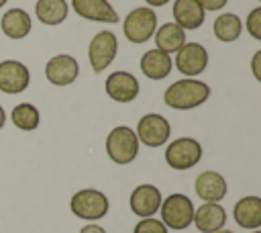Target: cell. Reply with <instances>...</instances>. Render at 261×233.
I'll use <instances>...</instances> for the list:
<instances>
[{"label": "cell", "instance_id": "obj_1", "mask_svg": "<svg viewBox=\"0 0 261 233\" xmlns=\"http://www.w3.org/2000/svg\"><path fill=\"white\" fill-rule=\"evenodd\" d=\"M210 92H212L210 86L202 80H194V78L175 80L163 92V104L173 110H192L202 106L210 98Z\"/></svg>", "mask_w": 261, "mask_h": 233}, {"label": "cell", "instance_id": "obj_2", "mask_svg": "<svg viewBox=\"0 0 261 233\" xmlns=\"http://www.w3.org/2000/svg\"><path fill=\"white\" fill-rule=\"evenodd\" d=\"M139 139L135 135V129L126 127V125H118L114 129H110V133L106 135V155L110 157V161L118 164V166H126L130 161L137 159L139 155Z\"/></svg>", "mask_w": 261, "mask_h": 233}, {"label": "cell", "instance_id": "obj_3", "mask_svg": "<svg viewBox=\"0 0 261 233\" xmlns=\"http://www.w3.org/2000/svg\"><path fill=\"white\" fill-rule=\"evenodd\" d=\"M110 208L108 196L98 188H82L69 200V211L82 221H100Z\"/></svg>", "mask_w": 261, "mask_h": 233}, {"label": "cell", "instance_id": "obj_4", "mask_svg": "<svg viewBox=\"0 0 261 233\" xmlns=\"http://www.w3.org/2000/svg\"><path fill=\"white\" fill-rule=\"evenodd\" d=\"M157 27H159L157 25V14L149 6L133 8L122 20V33H124L126 41L135 43V45H143L149 39H153V33H155Z\"/></svg>", "mask_w": 261, "mask_h": 233}, {"label": "cell", "instance_id": "obj_5", "mask_svg": "<svg viewBox=\"0 0 261 233\" xmlns=\"http://www.w3.org/2000/svg\"><path fill=\"white\" fill-rule=\"evenodd\" d=\"M159 213H161L159 221L167 229H175V231L188 229L194 219V202L190 196H186L181 192H173L161 200Z\"/></svg>", "mask_w": 261, "mask_h": 233}, {"label": "cell", "instance_id": "obj_6", "mask_svg": "<svg viewBox=\"0 0 261 233\" xmlns=\"http://www.w3.org/2000/svg\"><path fill=\"white\" fill-rule=\"evenodd\" d=\"M202 159V145L194 137H177L165 147V164L171 170H192Z\"/></svg>", "mask_w": 261, "mask_h": 233}, {"label": "cell", "instance_id": "obj_7", "mask_svg": "<svg viewBox=\"0 0 261 233\" xmlns=\"http://www.w3.org/2000/svg\"><path fill=\"white\" fill-rule=\"evenodd\" d=\"M135 135L139 139V143L147 145V147H161L169 141L171 135V125L169 121L159 114V112H147L139 119Z\"/></svg>", "mask_w": 261, "mask_h": 233}, {"label": "cell", "instance_id": "obj_8", "mask_svg": "<svg viewBox=\"0 0 261 233\" xmlns=\"http://www.w3.org/2000/svg\"><path fill=\"white\" fill-rule=\"evenodd\" d=\"M118 53V39L112 31H98L88 45V61L96 74H102Z\"/></svg>", "mask_w": 261, "mask_h": 233}, {"label": "cell", "instance_id": "obj_9", "mask_svg": "<svg viewBox=\"0 0 261 233\" xmlns=\"http://www.w3.org/2000/svg\"><path fill=\"white\" fill-rule=\"evenodd\" d=\"M173 65L177 72L186 78H196L208 67V51L202 43L196 41H186L177 51H175V61Z\"/></svg>", "mask_w": 261, "mask_h": 233}, {"label": "cell", "instance_id": "obj_10", "mask_svg": "<svg viewBox=\"0 0 261 233\" xmlns=\"http://www.w3.org/2000/svg\"><path fill=\"white\" fill-rule=\"evenodd\" d=\"M80 76V63L69 53H57L45 63V78L53 86H69Z\"/></svg>", "mask_w": 261, "mask_h": 233}, {"label": "cell", "instance_id": "obj_11", "mask_svg": "<svg viewBox=\"0 0 261 233\" xmlns=\"http://www.w3.org/2000/svg\"><path fill=\"white\" fill-rule=\"evenodd\" d=\"M104 90H106V96L114 102H120V104H126V102H133L139 92H141V84L139 80L126 72V69H116L112 72L106 82H104Z\"/></svg>", "mask_w": 261, "mask_h": 233}, {"label": "cell", "instance_id": "obj_12", "mask_svg": "<svg viewBox=\"0 0 261 233\" xmlns=\"http://www.w3.org/2000/svg\"><path fill=\"white\" fill-rule=\"evenodd\" d=\"M31 84L29 67L18 59L0 61V92L4 94H20Z\"/></svg>", "mask_w": 261, "mask_h": 233}, {"label": "cell", "instance_id": "obj_13", "mask_svg": "<svg viewBox=\"0 0 261 233\" xmlns=\"http://www.w3.org/2000/svg\"><path fill=\"white\" fill-rule=\"evenodd\" d=\"M194 190H196V196L202 198L204 202H220L228 192V184L220 172L204 170L196 176Z\"/></svg>", "mask_w": 261, "mask_h": 233}, {"label": "cell", "instance_id": "obj_14", "mask_svg": "<svg viewBox=\"0 0 261 233\" xmlns=\"http://www.w3.org/2000/svg\"><path fill=\"white\" fill-rule=\"evenodd\" d=\"M71 8L80 18L104 25H116L120 20L118 12L108 0H71Z\"/></svg>", "mask_w": 261, "mask_h": 233}, {"label": "cell", "instance_id": "obj_15", "mask_svg": "<svg viewBox=\"0 0 261 233\" xmlns=\"http://www.w3.org/2000/svg\"><path fill=\"white\" fill-rule=\"evenodd\" d=\"M161 190L153 184H139L133 192H130V198H128V204H130V211L141 217V219H147V217H153L155 213H159V206H161Z\"/></svg>", "mask_w": 261, "mask_h": 233}, {"label": "cell", "instance_id": "obj_16", "mask_svg": "<svg viewBox=\"0 0 261 233\" xmlns=\"http://www.w3.org/2000/svg\"><path fill=\"white\" fill-rule=\"evenodd\" d=\"M192 223L200 233H214L224 227L226 223V211L220 202H202L198 208H194Z\"/></svg>", "mask_w": 261, "mask_h": 233}, {"label": "cell", "instance_id": "obj_17", "mask_svg": "<svg viewBox=\"0 0 261 233\" xmlns=\"http://www.w3.org/2000/svg\"><path fill=\"white\" fill-rule=\"evenodd\" d=\"M171 14H173V22L184 31L200 29L206 18V12L198 0H173Z\"/></svg>", "mask_w": 261, "mask_h": 233}, {"label": "cell", "instance_id": "obj_18", "mask_svg": "<svg viewBox=\"0 0 261 233\" xmlns=\"http://www.w3.org/2000/svg\"><path fill=\"white\" fill-rule=\"evenodd\" d=\"M139 67H141L145 78H149V80H163V78H167L171 74L173 59H171L169 53H165V51L155 47V49H149V51L143 53V57L139 61Z\"/></svg>", "mask_w": 261, "mask_h": 233}, {"label": "cell", "instance_id": "obj_19", "mask_svg": "<svg viewBox=\"0 0 261 233\" xmlns=\"http://www.w3.org/2000/svg\"><path fill=\"white\" fill-rule=\"evenodd\" d=\"M232 219L243 229H259L261 227V198L255 194L243 196L237 200L232 208Z\"/></svg>", "mask_w": 261, "mask_h": 233}, {"label": "cell", "instance_id": "obj_20", "mask_svg": "<svg viewBox=\"0 0 261 233\" xmlns=\"http://www.w3.org/2000/svg\"><path fill=\"white\" fill-rule=\"evenodd\" d=\"M0 29L2 33L8 37V39H14V41H20L24 39L31 29H33V20H31V14L24 10V8H8L2 18H0Z\"/></svg>", "mask_w": 261, "mask_h": 233}, {"label": "cell", "instance_id": "obj_21", "mask_svg": "<svg viewBox=\"0 0 261 233\" xmlns=\"http://www.w3.org/2000/svg\"><path fill=\"white\" fill-rule=\"evenodd\" d=\"M67 14H69V4L65 0H37L35 4L37 20L47 27H57L65 22Z\"/></svg>", "mask_w": 261, "mask_h": 233}, {"label": "cell", "instance_id": "obj_22", "mask_svg": "<svg viewBox=\"0 0 261 233\" xmlns=\"http://www.w3.org/2000/svg\"><path fill=\"white\" fill-rule=\"evenodd\" d=\"M153 39H155V47L157 49H161V51L171 55L186 43V31L181 27H177L175 22H163L161 27L155 29Z\"/></svg>", "mask_w": 261, "mask_h": 233}, {"label": "cell", "instance_id": "obj_23", "mask_svg": "<svg viewBox=\"0 0 261 233\" xmlns=\"http://www.w3.org/2000/svg\"><path fill=\"white\" fill-rule=\"evenodd\" d=\"M212 33L222 43H232L243 33V20L234 12H222L212 22Z\"/></svg>", "mask_w": 261, "mask_h": 233}, {"label": "cell", "instance_id": "obj_24", "mask_svg": "<svg viewBox=\"0 0 261 233\" xmlns=\"http://www.w3.org/2000/svg\"><path fill=\"white\" fill-rule=\"evenodd\" d=\"M10 121L16 129L20 131H35L41 125V112L35 104L31 102H18L10 110Z\"/></svg>", "mask_w": 261, "mask_h": 233}, {"label": "cell", "instance_id": "obj_25", "mask_svg": "<svg viewBox=\"0 0 261 233\" xmlns=\"http://www.w3.org/2000/svg\"><path fill=\"white\" fill-rule=\"evenodd\" d=\"M245 29H247V33H249L253 39L261 41V6H255V8L247 14V18H245Z\"/></svg>", "mask_w": 261, "mask_h": 233}, {"label": "cell", "instance_id": "obj_26", "mask_svg": "<svg viewBox=\"0 0 261 233\" xmlns=\"http://www.w3.org/2000/svg\"><path fill=\"white\" fill-rule=\"evenodd\" d=\"M133 233H167V227H165L159 219L147 217V219H141V221L135 225Z\"/></svg>", "mask_w": 261, "mask_h": 233}, {"label": "cell", "instance_id": "obj_27", "mask_svg": "<svg viewBox=\"0 0 261 233\" xmlns=\"http://www.w3.org/2000/svg\"><path fill=\"white\" fill-rule=\"evenodd\" d=\"M198 2L204 8V12H218L228 4V0H198Z\"/></svg>", "mask_w": 261, "mask_h": 233}, {"label": "cell", "instance_id": "obj_28", "mask_svg": "<svg viewBox=\"0 0 261 233\" xmlns=\"http://www.w3.org/2000/svg\"><path fill=\"white\" fill-rule=\"evenodd\" d=\"M251 72H253V78L257 82H261V49L255 51L251 57Z\"/></svg>", "mask_w": 261, "mask_h": 233}, {"label": "cell", "instance_id": "obj_29", "mask_svg": "<svg viewBox=\"0 0 261 233\" xmlns=\"http://www.w3.org/2000/svg\"><path fill=\"white\" fill-rule=\"evenodd\" d=\"M80 233H106V229L100 227L98 223H88V225H84V227L80 229Z\"/></svg>", "mask_w": 261, "mask_h": 233}, {"label": "cell", "instance_id": "obj_30", "mask_svg": "<svg viewBox=\"0 0 261 233\" xmlns=\"http://www.w3.org/2000/svg\"><path fill=\"white\" fill-rule=\"evenodd\" d=\"M171 0H145V4L149 6V8H159V6H165V4H169Z\"/></svg>", "mask_w": 261, "mask_h": 233}, {"label": "cell", "instance_id": "obj_31", "mask_svg": "<svg viewBox=\"0 0 261 233\" xmlns=\"http://www.w3.org/2000/svg\"><path fill=\"white\" fill-rule=\"evenodd\" d=\"M6 125V112H4V106L0 104V129H4Z\"/></svg>", "mask_w": 261, "mask_h": 233}, {"label": "cell", "instance_id": "obj_32", "mask_svg": "<svg viewBox=\"0 0 261 233\" xmlns=\"http://www.w3.org/2000/svg\"><path fill=\"white\" fill-rule=\"evenodd\" d=\"M214 233H234V231H230V229H224V227H222V229H218V231H214Z\"/></svg>", "mask_w": 261, "mask_h": 233}, {"label": "cell", "instance_id": "obj_33", "mask_svg": "<svg viewBox=\"0 0 261 233\" xmlns=\"http://www.w3.org/2000/svg\"><path fill=\"white\" fill-rule=\"evenodd\" d=\"M6 2H8V0H0V8H2V6L6 4Z\"/></svg>", "mask_w": 261, "mask_h": 233}, {"label": "cell", "instance_id": "obj_34", "mask_svg": "<svg viewBox=\"0 0 261 233\" xmlns=\"http://www.w3.org/2000/svg\"><path fill=\"white\" fill-rule=\"evenodd\" d=\"M251 233H261V231H259V229H253V231H251Z\"/></svg>", "mask_w": 261, "mask_h": 233}]
</instances>
